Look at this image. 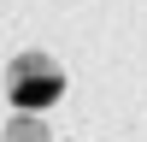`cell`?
I'll return each instance as SVG.
<instances>
[{
    "mask_svg": "<svg viewBox=\"0 0 147 142\" xmlns=\"http://www.w3.org/2000/svg\"><path fill=\"white\" fill-rule=\"evenodd\" d=\"M6 142H41V124H35V118H18V124L6 130Z\"/></svg>",
    "mask_w": 147,
    "mask_h": 142,
    "instance_id": "7a4b0ae2",
    "label": "cell"
},
{
    "mask_svg": "<svg viewBox=\"0 0 147 142\" xmlns=\"http://www.w3.org/2000/svg\"><path fill=\"white\" fill-rule=\"evenodd\" d=\"M6 89H12V101H18V106H47V101L65 95V71H59L47 53H24V59H12Z\"/></svg>",
    "mask_w": 147,
    "mask_h": 142,
    "instance_id": "6da1fadb",
    "label": "cell"
}]
</instances>
